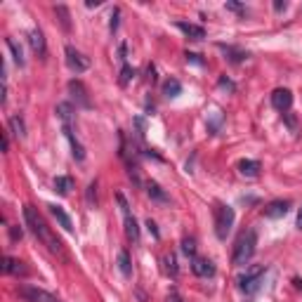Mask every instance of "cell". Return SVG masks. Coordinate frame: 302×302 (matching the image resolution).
Instances as JSON below:
<instances>
[{"mask_svg":"<svg viewBox=\"0 0 302 302\" xmlns=\"http://www.w3.org/2000/svg\"><path fill=\"white\" fill-rule=\"evenodd\" d=\"M24 220H26V227L31 229V234H33V236L43 243L45 248L52 253V255H64L62 241L54 236L52 229L45 224V220L38 215V210L33 208V205H24Z\"/></svg>","mask_w":302,"mask_h":302,"instance_id":"6da1fadb","label":"cell"},{"mask_svg":"<svg viewBox=\"0 0 302 302\" xmlns=\"http://www.w3.org/2000/svg\"><path fill=\"white\" fill-rule=\"evenodd\" d=\"M255 248H258V229H248L243 231L234 246V255H231V262L236 267L248 265L250 258L255 255Z\"/></svg>","mask_w":302,"mask_h":302,"instance_id":"7a4b0ae2","label":"cell"},{"mask_svg":"<svg viewBox=\"0 0 302 302\" xmlns=\"http://www.w3.org/2000/svg\"><path fill=\"white\" fill-rule=\"evenodd\" d=\"M213 215H215V234H217L220 241H224L229 236L231 227H234V208L224 203H215Z\"/></svg>","mask_w":302,"mask_h":302,"instance_id":"3957f363","label":"cell"},{"mask_svg":"<svg viewBox=\"0 0 302 302\" xmlns=\"http://www.w3.org/2000/svg\"><path fill=\"white\" fill-rule=\"evenodd\" d=\"M267 274V267L265 265H253L246 269V274H241L239 276V288H241V293H255L260 286H262V279H265Z\"/></svg>","mask_w":302,"mask_h":302,"instance_id":"277c9868","label":"cell"},{"mask_svg":"<svg viewBox=\"0 0 302 302\" xmlns=\"http://www.w3.org/2000/svg\"><path fill=\"white\" fill-rule=\"evenodd\" d=\"M17 295L21 298L24 302H62L57 295L47 293L43 288H38V286H19L17 288Z\"/></svg>","mask_w":302,"mask_h":302,"instance_id":"5b68a950","label":"cell"},{"mask_svg":"<svg viewBox=\"0 0 302 302\" xmlns=\"http://www.w3.org/2000/svg\"><path fill=\"white\" fill-rule=\"evenodd\" d=\"M64 54H66V64H69L71 71L83 73V71H88L90 69V57H85V54L80 52V50H76L73 45H66Z\"/></svg>","mask_w":302,"mask_h":302,"instance_id":"8992f818","label":"cell"},{"mask_svg":"<svg viewBox=\"0 0 302 302\" xmlns=\"http://www.w3.org/2000/svg\"><path fill=\"white\" fill-rule=\"evenodd\" d=\"M118 203H121V210H123V220H125V234L128 239L140 243V227H137V220L130 215V208H128V201H125L123 194H118Z\"/></svg>","mask_w":302,"mask_h":302,"instance_id":"52a82bcc","label":"cell"},{"mask_svg":"<svg viewBox=\"0 0 302 302\" xmlns=\"http://www.w3.org/2000/svg\"><path fill=\"white\" fill-rule=\"evenodd\" d=\"M272 104H274V109H279V111H288V109L293 107V92L288 88H279L272 92Z\"/></svg>","mask_w":302,"mask_h":302,"instance_id":"ba28073f","label":"cell"},{"mask_svg":"<svg viewBox=\"0 0 302 302\" xmlns=\"http://www.w3.org/2000/svg\"><path fill=\"white\" fill-rule=\"evenodd\" d=\"M69 92H71V97L76 99V104H80L83 109H90L88 90H85V85H83L80 80H71V83H69Z\"/></svg>","mask_w":302,"mask_h":302,"instance_id":"9c48e42d","label":"cell"},{"mask_svg":"<svg viewBox=\"0 0 302 302\" xmlns=\"http://www.w3.org/2000/svg\"><path fill=\"white\" fill-rule=\"evenodd\" d=\"M191 272L196 276H215V265L208 258H191Z\"/></svg>","mask_w":302,"mask_h":302,"instance_id":"30bf717a","label":"cell"},{"mask_svg":"<svg viewBox=\"0 0 302 302\" xmlns=\"http://www.w3.org/2000/svg\"><path fill=\"white\" fill-rule=\"evenodd\" d=\"M62 130H64V137H66V140H69V144H71L73 158H76V160H83V158H85V149H83V144L76 140V135H73V128H71V125H62Z\"/></svg>","mask_w":302,"mask_h":302,"instance_id":"8fae6325","label":"cell"},{"mask_svg":"<svg viewBox=\"0 0 302 302\" xmlns=\"http://www.w3.org/2000/svg\"><path fill=\"white\" fill-rule=\"evenodd\" d=\"M175 26H177L187 38H191V40H203V38H205V28H203V26H196V24H187V21H177Z\"/></svg>","mask_w":302,"mask_h":302,"instance_id":"7c38bea8","label":"cell"},{"mask_svg":"<svg viewBox=\"0 0 302 302\" xmlns=\"http://www.w3.org/2000/svg\"><path fill=\"white\" fill-rule=\"evenodd\" d=\"M291 210V201H272L265 208V217H284Z\"/></svg>","mask_w":302,"mask_h":302,"instance_id":"4fadbf2b","label":"cell"},{"mask_svg":"<svg viewBox=\"0 0 302 302\" xmlns=\"http://www.w3.org/2000/svg\"><path fill=\"white\" fill-rule=\"evenodd\" d=\"M239 172L243 175V177H258L260 175V160H241L239 163Z\"/></svg>","mask_w":302,"mask_h":302,"instance_id":"5bb4252c","label":"cell"},{"mask_svg":"<svg viewBox=\"0 0 302 302\" xmlns=\"http://www.w3.org/2000/svg\"><path fill=\"white\" fill-rule=\"evenodd\" d=\"M47 208H50V213H52V217L54 220H57V222L62 224L64 229L69 231V234H71L73 231V224H71V217H69V215L64 213L62 208H59V205H47Z\"/></svg>","mask_w":302,"mask_h":302,"instance_id":"9a60e30c","label":"cell"},{"mask_svg":"<svg viewBox=\"0 0 302 302\" xmlns=\"http://www.w3.org/2000/svg\"><path fill=\"white\" fill-rule=\"evenodd\" d=\"M2 272L5 274H14V276H19V274H26L28 269L24 267V262H19V260H14V258H5V265H2Z\"/></svg>","mask_w":302,"mask_h":302,"instance_id":"2e32d148","label":"cell"},{"mask_svg":"<svg viewBox=\"0 0 302 302\" xmlns=\"http://www.w3.org/2000/svg\"><path fill=\"white\" fill-rule=\"evenodd\" d=\"M28 43H31V47H33V52L43 57V54H45V38H43V31L33 28V31L28 33Z\"/></svg>","mask_w":302,"mask_h":302,"instance_id":"e0dca14e","label":"cell"},{"mask_svg":"<svg viewBox=\"0 0 302 302\" xmlns=\"http://www.w3.org/2000/svg\"><path fill=\"white\" fill-rule=\"evenodd\" d=\"M57 116H59V121H62V125H71L73 123V109L69 102H62V104H57Z\"/></svg>","mask_w":302,"mask_h":302,"instance_id":"ac0fdd59","label":"cell"},{"mask_svg":"<svg viewBox=\"0 0 302 302\" xmlns=\"http://www.w3.org/2000/svg\"><path fill=\"white\" fill-rule=\"evenodd\" d=\"M147 194H149V198L158 201V203H168V201H170L168 194H165V191H163V189H160L156 182H149V184H147Z\"/></svg>","mask_w":302,"mask_h":302,"instance_id":"d6986e66","label":"cell"},{"mask_svg":"<svg viewBox=\"0 0 302 302\" xmlns=\"http://www.w3.org/2000/svg\"><path fill=\"white\" fill-rule=\"evenodd\" d=\"M73 189V179L71 177H66V175H59V177L54 179V191L59 196H66L69 191Z\"/></svg>","mask_w":302,"mask_h":302,"instance_id":"ffe728a7","label":"cell"},{"mask_svg":"<svg viewBox=\"0 0 302 302\" xmlns=\"http://www.w3.org/2000/svg\"><path fill=\"white\" fill-rule=\"evenodd\" d=\"M179 92H182V83H179V80L170 78L163 83V95H165V97H177Z\"/></svg>","mask_w":302,"mask_h":302,"instance_id":"44dd1931","label":"cell"},{"mask_svg":"<svg viewBox=\"0 0 302 302\" xmlns=\"http://www.w3.org/2000/svg\"><path fill=\"white\" fill-rule=\"evenodd\" d=\"M118 269H121V274H123L125 279L133 274V267H130V255H128V250H121V253H118Z\"/></svg>","mask_w":302,"mask_h":302,"instance_id":"7402d4cb","label":"cell"},{"mask_svg":"<svg viewBox=\"0 0 302 302\" xmlns=\"http://www.w3.org/2000/svg\"><path fill=\"white\" fill-rule=\"evenodd\" d=\"M9 128L17 137H26V125H24V118L21 116H12L9 118Z\"/></svg>","mask_w":302,"mask_h":302,"instance_id":"603a6c76","label":"cell"},{"mask_svg":"<svg viewBox=\"0 0 302 302\" xmlns=\"http://www.w3.org/2000/svg\"><path fill=\"white\" fill-rule=\"evenodd\" d=\"M5 45L9 47V52H12V59L17 62V66H24V54H21V47H19V45L14 43L12 38H7V40H5Z\"/></svg>","mask_w":302,"mask_h":302,"instance_id":"cb8c5ba5","label":"cell"},{"mask_svg":"<svg viewBox=\"0 0 302 302\" xmlns=\"http://www.w3.org/2000/svg\"><path fill=\"white\" fill-rule=\"evenodd\" d=\"M182 253L189 258H196V239L194 236H184L182 239Z\"/></svg>","mask_w":302,"mask_h":302,"instance_id":"d4e9b609","label":"cell"},{"mask_svg":"<svg viewBox=\"0 0 302 302\" xmlns=\"http://www.w3.org/2000/svg\"><path fill=\"white\" fill-rule=\"evenodd\" d=\"M163 265H165V272H168L170 276H177V260H175L172 253H168V255L163 258Z\"/></svg>","mask_w":302,"mask_h":302,"instance_id":"484cf974","label":"cell"},{"mask_svg":"<svg viewBox=\"0 0 302 302\" xmlns=\"http://www.w3.org/2000/svg\"><path fill=\"white\" fill-rule=\"evenodd\" d=\"M220 47H222V50H224V52H227V54H231L229 59H231V62H234V64L243 62V59H248V54H246V52H239V50H234V47H224V45H220Z\"/></svg>","mask_w":302,"mask_h":302,"instance_id":"4316f807","label":"cell"},{"mask_svg":"<svg viewBox=\"0 0 302 302\" xmlns=\"http://www.w3.org/2000/svg\"><path fill=\"white\" fill-rule=\"evenodd\" d=\"M54 12L59 14V21H62V26L69 31V28H71V21H69V9L64 7V5H57V7H54Z\"/></svg>","mask_w":302,"mask_h":302,"instance_id":"83f0119b","label":"cell"},{"mask_svg":"<svg viewBox=\"0 0 302 302\" xmlns=\"http://www.w3.org/2000/svg\"><path fill=\"white\" fill-rule=\"evenodd\" d=\"M133 76H135V69L130 64H123V69H121V85H128L133 80Z\"/></svg>","mask_w":302,"mask_h":302,"instance_id":"f1b7e54d","label":"cell"},{"mask_svg":"<svg viewBox=\"0 0 302 302\" xmlns=\"http://www.w3.org/2000/svg\"><path fill=\"white\" fill-rule=\"evenodd\" d=\"M97 182H90V187H88V203L90 205H97Z\"/></svg>","mask_w":302,"mask_h":302,"instance_id":"f546056e","label":"cell"},{"mask_svg":"<svg viewBox=\"0 0 302 302\" xmlns=\"http://www.w3.org/2000/svg\"><path fill=\"white\" fill-rule=\"evenodd\" d=\"M224 7L229 9V12H239V14H246V7H243V5H239V2H227Z\"/></svg>","mask_w":302,"mask_h":302,"instance_id":"4dcf8cb0","label":"cell"},{"mask_svg":"<svg viewBox=\"0 0 302 302\" xmlns=\"http://www.w3.org/2000/svg\"><path fill=\"white\" fill-rule=\"evenodd\" d=\"M168 302H184V300H182V295H179L177 291L172 288V291H170V293H168Z\"/></svg>","mask_w":302,"mask_h":302,"instance_id":"1f68e13d","label":"cell"},{"mask_svg":"<svg viewBox=\"0 0 302 302\" xmlns=\"http://www.w3.org/2000/svg\"><path fill=\"white\" fill-rule=\"evenodd\" d=\"M109 28H111V31H116V28H118V9H114V12H111V24H109Z\"/></svg>","mask_w":302,"mask_h":302,"instance_id":"d6a6232c","label":"cell"},{"mask_svg":"<svg viewBox=\"0 0 302 302\" xmlns=\"http://www.w3.org/2000/svg\"><path fill=\"white\" fill-rule=\"evenodd\" d=\"M147 227H149V231L156 236V239H158L160 234H158V229H156V222H153V220H147Z\"/></svg>","mask_w":302,"mask_h":302,"instance_id":"836d02e7","label":"cell"},{"mask_svg":"<svg viewBox=\"0 0 302 302\" xmlns=\"http://www.w3.org/2000/svg\"><path fill=\"white\" fill-rule=\"evenodd\" d=\"M9 236H12V241L21 239V229H17V227H9Z\"/></svg>","mask_w":302,"mask_h":302,"instance_id":"e575fe53","label":"cell"},{"mask_svg":"<svg viewBox=\"0 0 302 302\" xmlns=\"http://www.w3.org/2000/svg\"><path fill=\"white\" fill-rule=\"evenodd\" d=\"M286 7H288V5H286V2H281V0H276V2H274V9H276V12H284Z\"/></svg>","mask_w":302,"mask_h":302,"instance_id":"d590c367","label":"cell"},{"mask_svg":"<svg viewBox=\"0 0 302 302\" xmlns=\"http://www.w3.org/2000/svg\"><path fill=\"white\" fill-rule=\"evenodd\" d=\"M187 59H191V62H196V64H203L198 59V54H194V52H187Z\"/></svg>","mask_w":302,"mask_h":302,"instance_id":"8d00e7d4","label":"cell"},{"mask_svg":"<svg viewBox=\"0 0 302 302\" xmlns=\"http://www.w3.org/2000/svg\"><path fill=\"white\" fill-rule=\"evenodd\" d=\"M2 147H5V151L9 149V135H7V133L2 135Z\"/></svg>","mask_w":302,"mask_h":302,"instance_id":"74e56055","label":"cell"},{"mask_svg":"<svg viewBox=\"0 0 302 302\" xmlns=\"http://www.w3.org/2000/svg\"><path fill=\"white\" fill-rule=\"evenodd\" d=\"M99 5H102L99 0H90V2H88V7H90V9H92V7H99Z\"/></svg>","mask_w":302,"mask_h":302,"instance_id":"f35d334b","label":"cell"},{"mask_svg":"<svg viewBox=\"0 0 302 302\" xmlns=\"http://www.w3.org/2000/svg\"><path fill=\"white\" fill-rule=\"evenodd\" d=\"M298 229H302V208H300V213H298Z\"/></svg>","mask_w":302,"mask_h":302,"instance_id":"ab89813d","label":"cell"},{"mask_svg":"<svg viewBox=\"0 0 302 302\" xmlns=\"http://www.w3.org/2000/svg\"><path fill=\"white\" fill-rule=\"evenodd\" d=\"M295 286H298V288H302V281H300V279H295Z\"/></svg>","mask_w":302,"mask_h":302,"instance_id":"60d3db41","label":"cell"}]
</instances>
